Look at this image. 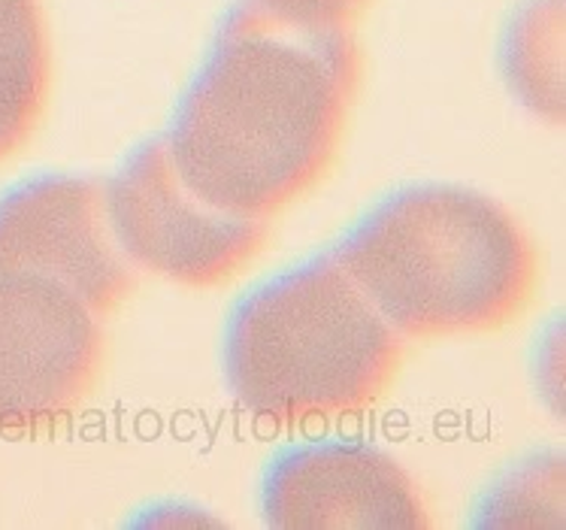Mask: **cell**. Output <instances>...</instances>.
Here are the masks:
<instances>
[{
	"label": "cell",
	"mask_w": 566,
	"mask_h": 530,
	"mask_svg": "<svg viewBox=\"0 0 566 530\" xmlns=\"http://www.w3.org/2000/svg\"><path fill=\"white\" fill-rule=\"evenodd\" d=\"M358 24L243 0L164 137L197 195L273 221L331 176L364 85Z\"/></svg>",
	"instance_id": "1"
},
{
	"label": "cell",
	"mask_w": 566,
	"mask_h": 530,
	"mask_svg": "<svg viewBox=\"0 0 566 530\" xmlns=\"http://www.w3.org/2000/svg\"><path fill=\"white\" fill-rule=\"evenodd\" d=\"M334 258L409 343L506 331L527 315L543 279L527 228L461 185H416L381 200Z\"/></svg>",
	"instance_id": "2"
},
{
	"label": "cell",
	"mask_w": 566,
	"mask_h": 530,
	"mask_svg": "<svg viewBox=\"0 0 566 530\" xmlns=\"http://www.w3.org/2000/svg\"><path fill=\"white\" fill-rule=\"evenodd\" d=\"M403 364L406 340L334 254L254 289L224 331L233 397L276 427L370 413L391 394Z\"/></svg>",
	"instance_id": "3"
},
{
	"label": "cell",
	"mask_w": 566,
	"mask_h": 530,
	"mask_svg": "<svg viewBox=\"0 0 566 530\" xmlns=\"http://www.w3.org/2000/svg\"><path fill=\"white\" fill-rule=\"evenodd\" d=\"M106 216L134 267L174 285H231L270 242V221L209 204L176 170L164 139H149L104 188Z\"/></svg>",
	"instance_id": "4"
},
{
	"label": "cell",
	"mask_w": 566,
	"mask_h": 530,
	"mask_svg": "<svg viewBox=\"0 0 566 530\" xmlns=\"http://www.w3.org/2000/svg\"><path fill=\"white\" fill-rule=\"evenodd\" d=\"M101 315L43 277L0 273V434L40 437L82 413L104 382Z\"/></svg>",
	"instance_id": "5"
},
{
	"label": "cell",
	"mask_w": 566,
	"mask_h": 530,
	"mask_svg": "<svg viewBox=\"0 0 566 530\" xmlns=\"http://www.w3.org/2000/svg\"><path fill=\"white\" fill-rule=\"evenodd\" d=\"M0 273L52 279L101 319L134 294V264L109 228L104 188L80 176H36L0 195Z\"/></svg>",
	"instance_id": "6"
},
{
	"label": "cell",
	"mask_w": 566,
	"mask_h": 530,
	"mask_svg": "<svg viewBox=\"0 0 566 530\" xmlns=\"http://www.w3.org/2000/svg\"><path fill=\"white\" fill-rule=\"evenodd\" d=\"M266 524L282 530H424L433 524L416 476L388 451L324 439L273 458L261 485Z\"/></svg>",
	"instance_id": "7"
},
{
	"label": "cell",
	"mask_w": 566,
	"mask_h": 530,
	"mask_svg": "<svg viewBox=\"0 0 566 530\" xmlns=\"http://www.w3.org/2000/svg\"><path fill=\"white\" fill-rule=\"evenodd\" d=\"M55 80L46 0H0V164L28 149Z\"/></svg>",
	"instance_id": "8"
},
{
	"label": "cell",
	"mask_w": 566,
	"mask_h": 530,
	"mask_svg": "<svg viewBox=\"0 0 566 530\" xmlns=\"http://www.w3.org/2000/svg\"><path fill=\"white\" fill-rule=\"evenodd\" d=\"M509 80L527 92H564V0H527L506 34Z\"/></svg>",
	"instance_id": "9"
},
{
	"label": "cell",
	"mask_w": 566,
	"mask_h": 530,
	"mask_svg": "<svg viewBox=\"0 0 566 530\" xmlns=\"http://www.w3.org/2000/svg\"><path fill=\"white\" fill-rule=\"evenodd\" d=\"M270 3L285 7L291 12H301V15H313V19L360 24V19L373 10L376 0H270Z\"/></svg>",
	"instance_id": "10"
}]
</instances>
